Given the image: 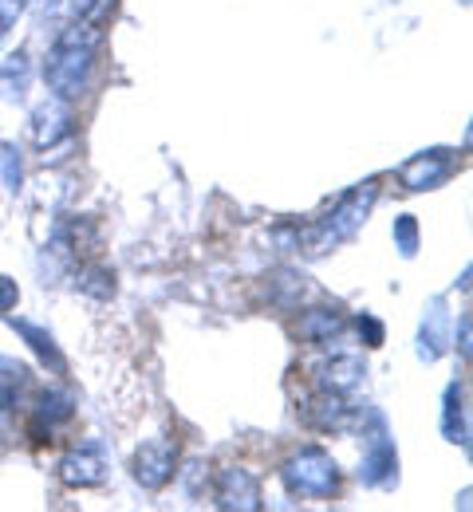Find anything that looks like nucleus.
<instances>
[{
    "instance_id": "5701e85b",
    "label": "nucleus",
    "mask_w": 473,
    "mask_h": 512,
    "mask_svg": "<svg viewBox=\"0 0 473 512\" xmlns=\"http://www.w3.org/2000/svg\"><path fill=\"white\" fill-rule=\"evenodd\" d=\"M16 300H20V288H16V280L0 276V316H4V312H12V308H16Z\"/></svg>"
},
{
    "instance_id": "2eb2a0df",
    "label": "nucleus",
    "mask_w": 473,
    "mask_h": 512,
    "mask_svg": "<svg viewBox=\"0 0 473 512\" xmlns=\"http://www.w3.org/2000/svg\"><path fill=\"white\" fill-rule=\"evenodd\" d=\"M12 327L36 347V355L44 359V363H52V371H64V355H60V347H56V339L44 331V327H36V323H28V320H12Z\"/></svg>"
},
{
    "instance_id": "423d86ee",
    "label": "nucleus",
    "mask_w": 473,
    "mask_h": 512,
    "mask_svg": "<svg viewBox=\"0 0 473 512\" xmlns=\"http://www.w3.org/2000/svg\"><path fill=\"white\" fill-rule=\"evenodd\" d=\"M359 481L371 485V489H391V485L399 481V457H395V446L387 442L383 430L367 438V453H363Z\"/></svg>"
},
{
    "instance_id": "9d476101",
    "label": "nucleus",
    "mask_w": 473,
    "mask_h": 512,
    "mask_svg": "<svg viewBox=\"0 0 473 512\" xmlns=\"http://www.w3.org/2000/svg\"><path fill=\"white\" fill-rule=\"evenodd\" d=\"M304 414H308V422H312L316 430H347V426H351V406L343 402L339 390H320V394L304 406Z\"/></svg>"
},
{
    "instance_id": "f03ea898",
    "label": "nucleus",
    "mask_w": 473,
    "mask_h": 512,
    "mask_svg": "<svg viewBox=\"0 0 473 512\" xmlns=\"http://www.w3.org/2000/svg\"><path fill=\"white\" fill-rule=\"evenodd\" d=\"M375 197H379V182H363V186H355L351 193H343L336 209H332L324 221H316V225L304 233L308 253L320 256V253H328V249H336L339 241L355 237V229L367 221V213H371Z\"/></svg>"
},
{
    "instance_id": "0eeeda50",
    "label": "nucleus",
    "mask_w": 473,
    "mask_h": 512,
    "mask_svg": "<svg viewBox=\"0 0 473 512\" xmlns=\"http://www.w3.org/2000/svg\"><path fill=\"white\" fill-rule=\"evenodd\" d=\"M454 174V158L446 154V150H430V154H418V158H410L403 170H399V178H403L406 190H438L446 178Z\"/></svg>"
},
{
    "instance_id": "f8f14e48",
    "label": "nucleus",
    "mask_w": 473,
    "mask_h": 512,
    "mask_svg": "<svg viewBox=\"0 0 473 512\" xmlns=\"http://www.w3.org/2000/svg\"><path fill=\"white\" fill-rule=\"evenodd\" d=\"M36 146H56L60 138H68L71 134V111L64 107V99H52V103H44L40 111H36Z\"/></svg>"
},
{
    "instance_id": "20e7f679",
    "label": "nucleus",
    "mask_w": 473,
    "mask_h": 512,
    "mask_svg": "<svg viewBox=\"0 0 473 512\" xmlns=\"http://www.w3.org/2000/svg\"><path fill=\"white\" fill-rule=\"evenodd\" d=\"M174 465H178V442L174 438L142 442L135 453V481L142 489H162L174 477Z\"/></svg>"
},
{
    "instance_id": "ddd939ff",
    "label": "nucleus",
    "mask_w": 473,
    "mask_h": 512,
    "mask_svg": "<svg viewBox=\"0 0 473 512\" xmlns=\"http://www.w3.org/2000/svg\"><path fill=\"white\" fill-rule=\"evenodd\" d=\"M442 434L450 442H470V422H466V390L462 383H450L446 390V410H442Z\"/></svg>"
},
{
    "instance_id": "393cba45",
    "label": "nucleus",
    "mask_w": 473,
    "mask_h": 512,
    "mask_svg": "<svg viewBox=\"0 0 473 512\" xmlns=\"http://www.w3.org/2000/svg\"><path fill=\"white\" fill-rule=\"evenodd\" d=\"M458 351H462V359H470V316H462V331H458Z\"/></svg>"
},
{
    "instance_id": "b1692460",
    "label": "nucleus",
    "mask_w": 473,
    "mask_h": 512,
    "mask_svg": "<svg viewBox=\"0 0 473 512\" xmlns=\"http://www.w3.org/2000/svg\"><path fill=\"white\" fill-rule=\"evenodd\" d=\"M4 154V182L12 186V182H20V162L12 158V150H0Z\"/></svg>"
},
{
    "instance_id": "f257e3e1",
    "label": "nucleus",
    "mask_w": 473,
    "mask_h": 512,
    "mask_svg": "<svg viewBox=\"0 0 473 512\" xmlns=\"http://www.w3.org/2000/svg\"><path fill=\"white\" fill-rule=\"evenodd\" d=\"M95 48H99V28H79V20L64 28V36L56 40V48L48 52L44 79L56 91V99H75L87 87V75L95 67Z\"/></svg>"
},
{
    "instance_id": "f3484780",
    "label": "nucleus",
    "mask_w": 473,
    "mask_h": 512,
    "mask_svg": "<svg viewBox=\"0 0 473 512\" xmlns=\"http://www.w3.org/2000/svg\"><path fill=\"white\" fill-rule=\"evenodd\" d=\"M24 87H28V56L16 52V56L0 60V91H4L8 99H20Z\"/></svg>"
},
{
    "instance_id": "1a4fd4ad",
    "label": "nucleus",
    "mask_w": 473,
    "mask_h": 512,
    "mask_svg": "<svg viewBox=\"0 0 473 512\" xmlns=\"http://www.w3.org/2000/svg\"><path fill=\"white\" fill-rule=\"evenodd\" d=\"M71 414H75L71 394H64V390H44L36 414L28 418V434H32V442H48V438H52V426L68 422Z\"/></svg>"
},
{
    "instance_id": "39448f33",
    "label": "nucleus",
    "mask_w": 473,
    "mask_h": 512,
    "mask_svg": "<svg viewBox=\"0 0 473 512\" xmlns=\"http://www.w3.org/2000/svg\"><path fill=\"white\" fill-rule=\"evenodd\" d=\"M213 505L217 509L257 512L261 509V481L249 469H221L217 485H213Z\"/></svg>"
},
{
    "instance_id": "6e6552de",
    "label": "nucleus",
    "mask_w": 473,
    "mask_h": 512,
    "mask_svg": "<svg viewBox=\"0 0 473 512\" xmlns=\"http://www.w3.org/2000/svg\"><path fill=\"white\" fill-rule=\"evenodd\" d=\"M60 477H64V485H71V489H91V485H99V481L107 477V465H103L99 446L71 449L68 457L60 461Z\"/></svg>"
},
{
    "instance_id": "aec40b11",
    "label": "nucleus",
    "mask_w": 473,
    "mask_h": 512,
    "mask_svg": "<svg viewBox=\"0 0 473 512\" xmlns=\"http://www.w3.org/2000/svg\"><path fill=\"white\" fill-rule=\"evenodd\" d=\"M395 249H399V253H403L406 260L418 253V221H414L410 213L395 221Z\"/></svg>"
},
{
    "instance_id": "412c9836",
    "label": "nucleus",
    "mask_w": 473,
    "mask_h": 512,
    "mask_svg": "<svg viewBox=\"0 0 473 512\" xmlns=\"http://www.w3.org/2000/svg\"><path fill=\"white\" fill-rule=\"evenodd\" d=\"M355 327H359V335L367 339V347H379V343H383V323L375 320V316H359Z\"/></svg>"
},
{
    "instance_id": "4468645a",
    "label": "nucleus",
    "mask_w": 473,
    "mask_h": 512,
    "mask_svg": "<svg viewBox=\"0 0 473 512\" xmlns=\"http://www.w3.org/2000/svg\"><path fill=\"white\" fill-rule=\"evenodd\" d=\"M363 379V363L355 359V355H336L328 367H324V375H320V383L324 390H351V386Z\"/></svg>"
},
{
    "instance_id": "7ed1b4c3",
    "label": "nucleus",
    "mask_w": 473,
    "mask_h": 512,
    "mask_svg": "<svg viewBox=\"0 0 473 512\" xmlns=\"http://www.w3.org/2000/svg\"><path fill=\"white\" fill-rule=\"evenodd\" d=\"M280 477H284V485H288L292 497H312V501H320V497H332L339 489L336 457L320 446H308V449H300L296 457H288L284 469H280Z\"/></svg>"
},
{
    "instance_id": "6ab92c4d",
    "label": "nucleus",
    "mask_w": 473,
    "mask_h": 512,
    "mask_svg": "<svg viewBox=\"0 0 473 512\" xmlns=\"http://www.w3.org/2000/svg\"><path fill=\"white\" fill-rule=\"evenodd\" d=\"M91 8H95V0H48L44 16L56 20V24H75V20H83Z\"/></svg>"
},
{
    "instance_id": "9b49d317",
    "label": "nucleus",
    "mask_w": 473,
    "mask_h": 512,
    "mask_svg": "<svg viewBox=\"0 0 473 512\" xmlns=\"http://www.w3.org/2000/svg\"><path fill=\"white\" fill-rule=\"evenodd\" d=\"M446 304L442 300H430V312L422 320V331H418V359L434 363L442 351H446Z\"/></svg>"
},
{
    "instance_id": "4be33fe9",
    "label": "nucleus",
    "mask_w": 473,
    "mask_h": 512,
    "mask_svg": "<svg viewBox=\"0 0 473 512\" xmlns=\"http://www.w3.org/2000/svg\"><path fill=\"white\" fill-rule=\"evenodd\" d=\"M24 12V0H0V36L16 24V16Z\"/></svg>"
},
{
    "instance_id": "dca6fc26",
    "label": "nucleus",
    "mask_w": 473,
    "mask_h": 512,
    "mask_svg": "<svg viewBox=\"0 0 473 512\" xmlns=\"http://www.w3.org/2000/svg\"><path fill=\"white\" fill-rule=\"evenodd\" d=\"M28 367L24 363H12V359H0V410H8V406H16V398H20V390L28 386Z\"/></svg>"
},
{
    "instance_id": "a211bd4d",
    "label": "nucleus",
    "mask_w": 473,
    "mask_h": 512,
    "mask_svg": "<svg viewBox=\"0 0 473 512\" xmlns=\"http://www.w3.org/2000/svg\"><path fill=\"white\" fill-rule=\"evenodd\" d=\"M300 331H304V339L324 343L328 335H336V331H339V316H336V312H328V308H316V312H308V316H304Z\"/></svg>"
}]
</instances>
